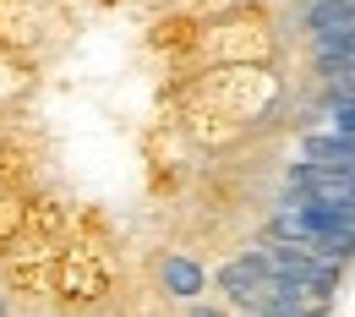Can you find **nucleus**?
I'll return each mask as SVG.
<instances>
[{
  "label": "nucleus",
  "instance_id": "nucleus-11",
  "mask_svg": "<svg viewBox=\"0 0 355 317\" xmlns=\"http://www.w3.org/2000/svg\"><path fill=\"white\" fill-rule=\"evenodd\" d=\"M301 6H311V0H301Z\"/></svg>",
  "mask_w": 355,
  "mask_h": 317
},
{
  "label": "nucleus",
  "instance_id": "nucleus-3",
  "mask_svg": "<svg viewBox=\"0 0 355 317\" xmlns=\"http://www.w3.org/2000/svg\"><path fill=\"white\" fill-rule=\"evenodd\" d=\"M263 257H257V246H246V252H235L230 263L219 268V290L235 301V307H246L252 312V301H257V290H263Z\"/></svg>",
  "mask_w": 355,
  "mask_h": 317
},
{
  "label": "nucleus",
  "instance_id": "nucleus-6",
  "mask_svg": "<svg viewBox=\"0 0 355 317\" xmlns=\"http://www.w3.org/2000/svg\"><path fill=\"white\" fill-rule=\"evenodd\" d=\"M301 28L306 33H339V28H355V0H311L301 11Z\"/></svg>",
  "mask_w": 355,
  "mask_h": 317
},
{
  "label": "nucleus",
  "instance_id": "nucleus-4",
  "mask_svg": "<svg viewBox=\"0 0 355 317\" xmlns=\"http://www.w3.org/2000/svg\"><path fill=\"white\" fill-rule=\"evenodd\" d=\"M159 284H164V295H175V301H197V295L208 290V268H202L197 257H186V252H170V257L159 263Z\"/></svg>",
  "mask_w": 355,
  "mask_h": 317
},
{
  "label": "nucleus",
  "instance_id": "nucleus-9",
  "mask_svg": "<svg viewBox=\"0 0 355 317\" xmlns=\"http://www.w3.org/2000/svg\"><path fill=\"white\" fill-rule=\"evenodd\" d=\"M186 317H224V312H214V307H191Z\"/></svg>",
  "mask_w": 355,
  "mask_h": 317
},
{
  "label": "nucleus",
  "instance_id": "nucleus-1",
  "mask_svg": "<svg viewBox=\"0 0 355 317\" xmlns=\"http://www.w3.org/2000/svg\"><path fill=\"white\" fill-rule=\"evenodd\" d=\"M257 257H263L268 273H279V279H290V284H301L311 301H334V290H339V263H328V257H317L306 246H295V241H279V235H268L263 246H257Z\"/></svg>",
  "mask_w": 355,
  "mask_h": 317
},
{
  "label": "nucleus",
  "instance_id": "nucleus-7",
  "mask_svg": "<svg viewBox=\"0 0 355 317\" xmlns=\"http://www.w3.org/2000/svg\"><path fill=\"white\" fill-rule=\"evenodd\" d=\"M350 98H355V60L322 77V104H350Z\"/></svg>",
  "mask_w": 355,
  "mask_h": 317
},
{
  "label": "nucleus",
  "instance_id": "nucleus-2",
  "mask_svg": "<svg viewBox=\"0 0 355 317\" xmlns=\"http://www.w3.org/2000/svg\"><path fill=\"white\" fill-rule=\"evenodd\" d=\"M284 186L295 191V197H311V203H328V208H345L355 214V175L350 170H334V164H290V175Z\"/></svg>",
  "mask_w": 355,
  "mask_h": 317
},
{
  "label": "nucleus",
  "instance_id": "nucleus-5",
  "mask_svg": "<svg viewBox=\"0 0 355 317\" xmlns=\"http://www.w3.org/2000/svg\"><path fill=\"white\" fill-rule=\"evenodd\" d=\"M350 60H355V28L311 33V66H317V77H328V71H339V66H350Z\"/></svg>",
  "mask_w": 355,
  "mask_h": 317
},
{
  "label": "nucleus",
  "instance_id": "nucleus-10",
  "mask_svg": "<svg viewBox=\"0 0 355 317\" xmlns=\"http://www.w3.org/2000/svg\"><path fill=\"white\" fill-rule=\"evenodd\" d=\"M0 317H6V301H0Z\"/></svg>",
  "mask_w": 355,
  "mask_h": 317
},
{
  "label": "nucleus",
  "instance_id": "nucleus-8",
  "mask_svg": "<svg viewBox=\"0 0 355 317\" xmlns=\"http://www.w3.org/2000/svg\"><path fill=\"white\" fill-rule=\"evenodd\" d=\"M328 110V132H350L355 137V98L350 104H322Z\"/></svg>",
  "mask_w": 355,
  "mask_h": 317
}]
</instances>
